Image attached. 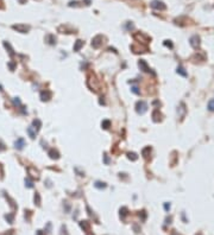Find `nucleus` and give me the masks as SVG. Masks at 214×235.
<instances>
[{
    "label": "nucleus",
    "instance_id": "nucleus-1",
    "mask_svg": "<svg viewBox=\"0 0 214 235\" xmlns=\"http://www.w3.org/2000/svg\"><path fill=\"white\" fill-rule=\"evenodd\" d=\"M136 110L138 114H144L146 110H148V105L145 101H138L137 105H136Z\"/></svg>",
    "mask_w": 214,
    "mask_h": 235
},
{
    "label": "nucleus",
    "instance_id": "nucleus-2",
    "mask_svg": "<svg viewBox=\"0 0 214 235\" xmlns=\"http://www.w3.org/2000/svg\"><path fill=\"white\" fill-rule=\"evenodd\" d=\"M12 29L17 30L18 32H20V33H26L27 31L30 30V27L26 26V25H24V24H17V25H13Z\"/></svg>",
    "mask_w": 214,
    "mask_h": 235
},
{
    "label": "nucleus",
    "instance_id": "nucleus-3",
    "mask_svg": "<svg viewBox=\"0 0 214 235\" xmlns=\"http://www.w3.org/2000/svg\"><path fill=\"white\" fill-rule=\"evenodd\" d=\"M138 65H139L140 70H143V71H145V72H150V71H151L150 67L148 65V63H146L144 59H140V61H139V63H138Z\"/></svg>",
    "mask_w": 214,
    "mask_h": 235
},
{
    "label": "nucleus",
    "instance_id": "nucleus-4",
    "mask_svg": "<svg viewBox=\"0 0 214 235\" xmlns=\"http://www.w3.org/2000/svg\"><path fill=\"white\" fill-rule=\"evenodd\" d=\"M100 40H102V37L100 36V35L96 36V37H94V38H93V40H92V46H93V48H95V49L99 48V46L102 44V42H100Z\"/></svg>",
    "mask_w": 214,
    "mask_h": 235
},
{
    "label": "nucleus",
    "instance_id": "nucleus-5",
    "mask_svg": "<svg viewBox=\"0 0 214 235\" xmlns=\"http://www.w3.org/2000/svg\"><path fill=\"white\" fill-rule=\"evenodd\" d=\"M151 7L152 9H157V10H164L165 6L163 5L162 1H158V0H153L151 2Z\"/></svg>",
    "mask_w": 214,
    "mask_h": 235
},
{
    "label": "nucleus",
    "instance_id": "nucleus-6",
    "mask_svg": "<svg viewBox=\"0 0 214 235\" xmlns=\"http://www.w3.org/2000/svg\"><path fill=\"white\" fill-rule=\"evenodd\" d=\"M50 98H51V93L49 90H45V91H42V93H41V99H42V101H48Z\"/></svg>",
    "mask_w": 214,
    "mask_h": 235
},
{
    "label": "nucleus",
    "instance_id": "nucleus-7",
    "mask_svg": "<svg viewBox=\"0 0 214 235\" xmlns=\"http://www.w3.org/2000/svg\"><path fill=\"white\" fill-rule=\"evenodd\" d=\"M16 148L18 150H23V147L25 146V141H24V139H21V138H19L17 141H16Z\"/></svg>",
    "mask_w": 214,
    "mask_h": 235
},
{
    "label": "nucleus",
    "instance_id": "nucleus-8",
    "mask_svg": "<svg viewBox=\"0 0 214 235\" xmlns=\"http://www.w3.org/2000/svg\"><path fill=\"white\" fill-rule=\"evenodd\" d=\"M27 133H29V136H30V138L31 139H35V137H36V134H37V129H36L35 127H29L27 128Z\"/></svg>",
    "mask_w": 214,
    "mask_h": 235
},
{
    "label": "nucleus",
    "instance_id": "nucleus-9",
    "mask_svg": "<svg viewBox=\"0 0 214 235\" xmlns=\"http://www.w3.org/2000/svg\"><path fill=\"white\" fill-rule=\"evenodd\" d=\"M83 46V42L82 40H76V43H75V45H74V51H79L81 48Z\"/></svg>",
    "mask_w": 214,
    "mask_h": 235
},
{
    "label": "nucleus",
    "instance_id": "nucleus-10",
    "mask_svg": "<svg viewBox=\"0 0 214 235\" xmlns=\"http://www.w3.org/2000/svg\"><path fill=\"white\" fill-rule=\"evenodd\" d=\"M49 156H50V158H53V159H57L60 156H58V152L57 151H55V150H51L50 152H49Z\"/></svg>",
    "mask_w": 214,
    "mask_h": 235
},
{
    "label": "nucleus",
    "instance_id": "nucleus-11",
    "mask_svg": "<svg viewBox=\"0 0 214 235\" xmlns=\"http://www.w3.org/2000/svg\"><path fill=\"white\" fill-rule=\"evenodd\" d=\"M94 185H95V188H98V189H105V188H106V184H105V183H104V182H95V184H94Z\"/></svg>",
    "mask_w": 214,
    "mask_h": 235
},
{
    "label": "nucleus",
    "instance_id": "nucleus-12",
    "mask_svg": "<svg viewBox=\"0 0 214 235\" xmlns=\"http://www.w3.org/2000/svg\"><path fill=\"white\" fill-rule=\"evenodd\" d=\"M127 157H128V159H132V160H137V159H138V156L136 153H133V152H132V153H131V152L127 153Z\"/></svg>",
    "mask_w": 214,
    "mask_h": 235
},
{
    "label": "nucleus",
    "instance_id": "nucleus-13",
    "mask_svg": "<svg viewBox=\"0 0 214 235\" xmlns=\"http://www.w3.org/2000/svg\"><path fill=\"white\" fill-rule=\"evenodd\" d=\"M25 185H26L27 188H32V186H33V182L31 181L30 178H26V179H25Z\"/></svg>",
    "mask_w": 214,
    "mask_h": 235
},
{
    "label": "nucleus",
    "instance_id": "nucleus-14",
    "mask_svg": "<svg viewBox=\"0 0 214 235\" xmlns=\"http://www.w3.org/2000/svg\"><path fill=\"white\" fill-rule=\"evenodd\" d=\"M150 151H151V148H150V147H146V148H144V150H143V156H144V158H146V159L149 158L148 152H150Z\"/></svg>",
    "mask_w": 214,
    "mask_h": 235
},
{
    "label": "nucleus",
    "instance_id": "nucleus-15",
    "mask_svg": "<svg viewBox=\"0 0 214 235\" xmlns=\"http://www.w3.org/2000/svg\"><path fill=\"white\" fill-rule=\"evenodd\" d=\"M46 38H48V39H50L49 44H55V43H56V38H55L54 36H51V35H50V36H48Z\"/></svg>",
    "mask_w": 214,
    "mask_h": 235
},
{
    "label": "nucleus",
    "instance_id": "nucleus-16",
    "mask_svg": "<svg viewBox=\"0 0 214 235\" xmlns=\"http://www.w3.org/2000/svg\"><path fill=\"white\" fill-rule=\"evenodd\" d=\"M208 108H209V110H212V112L214 110V100H211V101L208 102Z\"/></svg>",
    "mask_w": 214,
    "mask_h": 235
},
{
    "label": "nucleus",
    "instance_id": "nucleus-17",
    "mask_svg": "<svg viewBox=\"0 0 214 235\" xmlns=\"http://www.w3.org/2000/svg\"><path fill=\"white\" fill-rule=\"evenodd\" d=\"M33 125L37 126V129H38V128H41V126H42V122H41L38 119H36V120H33Z\"/></svg>",
    "mask_w": 214,
    "mask_h": 235
},
{
    "label": "nucleus",
    "instance_id": "nucleus-18",
    "mask_svg": "<svg viewBox=\"0 0 214 235\" xmlns=\"http://www.w3.org/2000/svg\"><path fill=\"white\" fill-rule=\"evenodd\" d=\"M109 125H111V122H109V121H108V120H105V121H104V122H102V127H104V128H105V129H107V128H108V127H109Z\"/></svg>",
    "mask_w": 214,
    "mask_h": 235
},
{
    "label": "nucleus",
    "instance_id": "nucleus-19",
    "mask_svg": "<svg viewBox=\"0 0 214 235\" xmlns=\"http://www.w3.org/2000/svg\"><path fill=\"white\" fill-rule=\"evenodd\" d=\"M81 227H82V228H85V229H88V227H89L88 222H87V221H83V222H81Z\"/></svg>",
    "mask_w": 214,
    "mask_h": 235
},
{
    "label": "nucleus",
    "instance_id": "nucleus-20",
    "mask_svg": "<svg viewBox=\"0 0 214 235\" xmlns=\"http://www.w3.org/2000/svg\"><path fill=\"white\" fill-rule=\"evenodd\" d=\"M131 90L133 91L134 94H137V95H138V94H139V93H140V91L138 90V88H137V87H136V86H134V87H132V88H131Z\"/></svg>",
    "mask_w": 214,
    "mask_h": 235
},
{
    "label": "nucleus",
    "instance_id": "nucleus-21",
    "mask_svg": "<svg viewBox=\"0 0 214 235\" xmlns=\"http://www.w3.org/2000/svg\"><path fill=\"white\" fill-rule=\"evenodd\" d=\"M35 202H37V204L39 206V202H41V198H39V195H38V194H36V196H35Z\"/></svg>",
    "mask_w": 214,
    "mask_h": 235
},
{
    "label": "nucleus",
    "instance_id": "nucleus-22",
    "mask_svg": "<svg viewBox=\"0 0 214 235\" xmlns=\"http://www.w3.org/2000/svg\"><path fill=\"white\" fill-rule=\"evenodd\" d=\"M177 71H178V72H181V74H182V75H184V76H186V75H187V74H186V72L183 71V69H182V68H178V69H177Z\"/></svg>",
    "mask_w": 214,
    "mask_h": 235
},
{
    "label": "nucleus",
    "instance_id": "nucleus-23",
    "mask_svg": "<svg viewBox=\"0 0 214 235\" xmlns=\"http://www.w3.org/2000/svg\"><path fill=\"white\" fill-rule=\"evenodd\" d=\"M133 29V25L132 24H127V30H132Z\"/></svg>",
    "mask_w": 214,
    "mask_h": 235
},
{
    "label": "nucleus",
    "instance_id": "nucleus-24",
    "mask_svg": "<svg viewBox=\"0 0 214 235\" xmlns=\"http://www.w3.org/2000/svg\"><path fill=\"white\" fill-rule=\"evenodd\" d=\"M105 163H108V157H107V156H106V154H105Z\"/></svg>",
    "mask_w": 214,
    "mask_h": 235
},
{
    "label": "nucleus",
    "instance_id": "nucleus-25",
    "mask_svg": "<svg viewBox=\"0 0 214 235\" xmlns=\"http://www.w3.org/2000/svg\"><path fill=\"white\" fill-rule=\"evenodd\" d=\"M165 45H169V46H171V43H168V40H165V43H164Z\"/></svg>",
    "mask_w": 214,
    "mask_h": 235
},
{
    "label": "nucleus",
    "instance_id": "nucleus-26",
    "mask_svg": "<svg viewBox=\"0 0 214 235\" xmlns=\"http://www.w3.org/2000/svg\"><path fill=\"white\" fill-rule=\"evenodd\" d=\"M37 235H43V234H42V232H41V230H38V233H37Z\"/></svg>",
    "mask_w": 214,
    "mask_h": 235
},
{
    "label": "nucleus",
    "instance_id": "nucleus-27",
    "mask_svg": "<svg viewBox=\"0 0 214 235\" xmlns=\"http://www.w3.org/2000/svg\"><path fill=\"white\" fill-rule=\"evenodd\" d=\"M19 1H20V2H21V4H23V2H24V0H19Z\"/></svg>",
    "mask_w": 214,
    "mask_h": 235
}]
</instances>
